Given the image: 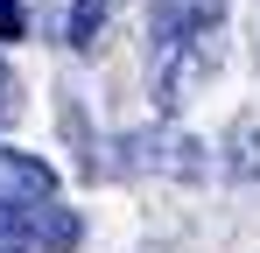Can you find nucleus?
Segmentation results:
<instances>
[{
  "label": "nucleus",
  "instance_id": "7",
  "mask_svg": "<svg viewBox=\"0 0 260 253\" xmlns=\"http://www.w3.org/2000/svg\"><path fill=\"white\" fill-rule=\"evenodd\" d=\"M0 42H21V0H0Z\"/></svg>",
  "mask_w": 260,
  "mask_h": 253
},
{
  "label": "nucleus",
  "instance_id": "8",
  "mask_svg": "<svg viewBox=\"0 0 260 253\" xmlns=\"http://www.w3.org/2000/svg\"><path fill=\"white\" fill-rule=\"evenodd\" d=\"M14 120V71H7V64H0V126Z\"/></svg>",
  "mask_w": 260,
  "mask_h": 253
},
{
  "label": "nucleus",
  "instance_id": "5",
  "mask_svg": "<svg viewBox=\"0 0 260 253\" xmlns=\"http://www.w3.org/2000/svg\"><path fill=\"white\" fill-rule=\"evenodd\" d=\"M106 14H113V0H78L71 7V49H91L99 28H106Z\"/></svg>",
  "mask_w": 260,
  "mask_h": 253
},
{
  "label": "nucleus",
  "instance_id": "1",
  "mask_svg": "<svg viewBox=\"0 0 260 253\" xmlns=\"http://www.w3.org/2000/svg\"><path fill=\"white\" fill-rule=\"evenodd\" d=\"M225 49H218V28H197V36H176V42H155V99L162 113H183L204 84L218 78Z\"/></svg>",
  "mask_w": 260,
  "mask_h": 253
},
{
  "label": "nucleus",
  "instance_id": "2",
  "mask_svg": "<svg viewBox=\"0 0 260 253\" xmlns=\"http://www.w3.org/2000/svg\"><path fill=\"white\" fill-rule=\"evenodd\" d=\"M56 197V169L43 155H21V148H0V211H28Z\"/></svg>",
  "mask_w": 260,
  "mask_h": 253
},
{
  "label": "nucleus",
  "instance_id": "4",
  "mask_svg": "<svg viewBox=\"0 0 260 253\" xmlns=\"http://www.w3.org/2000/svg\"><path fill=\"white\" fill-rule=\"evenodd\" d=\"M21 218V232H28V246H43V253H71L78 246V211L71 204H56V197H43V204H28V211H14Z\"/></svg>",
  "mask_w": 260,
  "mask_h": 253
},
{
  "label": "nucleus",
  "instance_id": "3",
  "mask_svg": "<svg viewBox=\"0 0 260 253\" xmlns=\"http://www.w3.org/2000/svg\"><path fill=\"white\" fill-rule=\"evenodd\" d=\"M218 21H225V0H155L148 42H176V36H197V28H218Z\"/></svg>",
  "mask_w": 260,
  "mask_h": 253
},
{
  "label": "nucleus",
  "instance_id": "6",
  "mask_svg": "<svg viewBox=\"0 0 260 253\" xmlns=\"http://www.w3.org/2000/svg\"><path fill=\"white\" fill-rule=\"evenodd\" d=\"M0 253H36V246H28V232H21V218H14V211H0Z\"/></svg>",
  "mask_w": 260,
  "mask_h": 253
}]
</instances>
